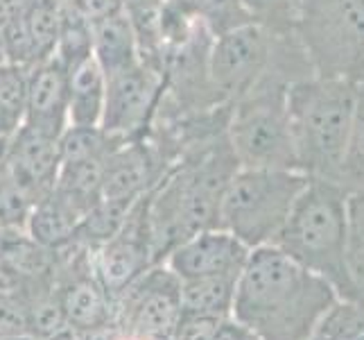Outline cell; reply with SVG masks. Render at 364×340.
<instances>
[{
	"mask_svg": "<svg viewBox=\"0 0 364 340\" xmlns=\"http://www.w3.org/2000/svg\"><path fill=\"white\" fill-rule=\"evenodd\" d=\"M340 299L323 277L306 270L274 245L251 249L237 277L231 318L260 340H312Z\"/></svg>",
	"mask_w": 364,
	"mask_h": 340,
	"instance_id": "6da1fadb",
	"label": "cell"
},
{
	"mask_svg": "<svg viewBox=\"0 0 364 340\" xmlns=\"http://www.w3.org/2000/svg\"><path fill=\"white\" fill-rule=\"evenodd\" d=\"M240 170L227 134L195 145L172 163L149 195L154 263L204 230L222 227V200Z\"/></svg>",
	"mask_w": 364,
	"mask_h": 340,
	"instance_id": "7a4b0ae2",
	"label": "cell"
},
{
	"mask_svg": "<svg viewBox=\"0 0 364 340\" xmlns=\"http://www.w3.org/2000/svg\"><path fill=\"white\" fill-rule=\"evenodd\" d=\"M272 245L323 277L340 299H358L348 272V191L344 186L310 177Z\"/></svg>",
	"mask_w": 364,
	"mask_h": 340,
	"instance_id": "3957f363",
	"label": "cell"
},
{
	"mask_svg": "<svg viewBox=\"0 0 364 340\" xmlns=\"http://www.w3.org/2000/svg\"><path fill=\"white\" fill-rule=\"evenodd\" d=\"M358 84L306 75L290 84L292 138L299 170L308 177L337 182L355 116Z\"/></svg>",
	"mask_w": 364,
	"mask_h": 340,
	"instance_id": "277c9868",
	"label": "cell"
},
{
	"mask_svg": "<svg viewBox=\"0 0 364 340\" xmlns=\"http://www.w3.org/2000/svg\"><path fill=\"white\" fill-rule=\"evenodd\" d=\"M308 180L301 170L240 168L222 200V230L249 249L272 245Z\"/></svg>",
	"mask_w": 364,
	"mask_h": 340,
	"instance_id": "5b68a950",
	"label": "cell"
},
{
	"mask_svg": "<svg viewBox=\"0 0 364 340\" xmlns=\"http://www.w3.org/2000/svg\"><path fill=\"white\" fill-rule=\"evenodd\" d=\"M294 34L315 75L364 82V0H301Z\"/></svg>",
	"mask_w": 364,
	"mask_h": 340,
	"instance_id": "8992f818",
	"label": "cell"
},
{
	"mask_svg": "<svg viewBox=\"0 0 364 340\" xmlns=\"http://www.w3.org/2000/svg\"><path fill=\"white\" fill-rule=\"evenodd\" d=\"M181 320V282L154 263L114 299V326L132 340H172Z\"/></svg>",
	"mask_w": 364,
	"mask_h": 340,
	"instance_id": "52a82bcc",
	"label": "cell"
},
{
	"mask_svg": "<svg viewBox=\"0 0 364 340\" xmlns=\"http://www.w3.org/2000/svg\"><path fill=\"white\" fill-rule=\"evenodd\" d=\"M279 34H272L256 23H245L237 28L213 36L208 53L210 84L222 103H235L245 96L276 57Z\"/></svg>",
	"mask_w": 364,
	"mask_h": 340,
	"instance_id": "ba28073f",
	"label": "cell"
},
{
	"mask_svg": "<svg viewBox=\"0 0 364 340\" xmlns=\"http://www.w3.org/2000/svg\"><path fill=\"white\" fill-rule=\"evenodd\" d=\"M166 98L163 75L143 61L107 78V98L100 128L118 141H134L152 132Z\"/></svg>",
	"mask_w": 364,
	"mask_h": 340,
	"instance_id": "9c48e42d",
	"label": "cell"
},
{
	"mask_svg": "<svg viewBox=\"0 0 364 340\" xmlns=\"http://www.w3.org/2000/svg\"><path fill=\"white\" fill-rule=\"evenodd\" d=\"M149 195L147 191L134 202L118 232L91 249V266L107 295L116 299L136 277L154 266L152 230H149Z\"/></svg>",
	"mask_w": 364,
	"mask_h": 340,
	"instance_id": "30bf717a",
	"label": "cell"
},
{
	"mask_svg": "<svg viewBox=\"0 0 364 340\" xmlns=\"http://www.w3.org/2000/svg\"><path fill=\"white\" fill-rule=\"evenodd\" d=\"M61 0H28L18 11L0 21L5 61L25 68L55 55Z\"/></svg>",
	"mask_w": 364,
	"mask_h": 340,
	"instance_id": "8fae6325",
	"label": "cell"
},
{
	"mask_svg": "<svg viewBox=\"0 0 364 340\" xmlns=\"http://www.w3.org/2000/svg\"><path fill=\"white\" fill-rule=\"evenodd\" d=\"M249 254L251 249L231 232L215 227L186 238L163 263L179 277V282L204 277H240Z\"/></svg>",
	"mask_w": 364,
	"mask_h": 340,
	"instance_id": "7c38bea8",
	"label": "cell"
},
{
	"mask_svg": "<svg viewBox=\"0 0 364 340\" xmlns=\"http://www.w3.org/2000/svg\"><path fill=\"white\" fill-rule=\"evenodd\" d=\"M59 166V138L28 128H18L9 136L3 170L34 200L53 191Z\"/></svg>",
	"mask_w": 364,
	"mask_h": 340,
	"instance_id": "4fadbf2b",
	"label": "cell"
},
{
	"mask_svg": "<svg viewBox=\"0 0 364 340\" xmlns=\"http://www.w3.org/2000/svg\"><path fill=\"white\" fill-rule=\"evenodd\" d=\"M21 128L59 138L68 128V71L50 57L30 68L28 103Z\"/></svg>",
	"mask_w": 364,
	"mask_h": 340,
	"instance_id": "5bb4252c",
	"label": "cell"
},
{
	"mask_svg": "<svg viewBox=\"0 0 364 340\" xmlns=\"http://www.w3.org/2000/svg\"><path fill=\"white\" fill-rule=\"evenodd\" d=\"M91 34H93V59L97 61V66L102 68L107 78L124 68L136 66L138 61H143L134 28L122 9L100 21H93Z\"/></svg>",
	"mask_w": 364,
	"mask_h": 340,
	"instance_id": "9a60e30c",
	"label": "cell"
},
{
	"mask_svg": "<svg viewBox=\"0 0 364 340\" xmlns=\"http://www.w3.org/2000/svg\"><path fill=\"white\" fill-rule=\"evenodd\" d=\"M107 98V75L91 57L68 68V125H100Z\"/></svg>",
	"mask_w": 364,
	"mask_h": 340,
	"instance_id": "2e32d148",
	"label": "cell"
},
{
	"mask_svg": "<svg viewBox=\"0 0 364 340\" xmlns=\"http://www.w3.org/2000/svg\"><path fill=\"white\" fill-rule=\"evenodd\" d=\"M82 216L55 191L46 193L30 213L28 236L48 249H61L75 241Z\"/></svg>",
	"mask_w": 364,
	"mask_h": 340,
	"instance_id": "e0dca14e",
	"label": "cell"
},
{
	"mask_svg": "<svg viewBox=\"0 0 364 340\" xmlns=\"http://www.w3.org/2000/svg\"><path fill=\"white\" fill-rule=\"evenodd\" d=\"M237 277H204L181 282V316L229 318Z\"/></svg>",
	"mask_w": 364,
	"mask_h": 340,
	"instance_id": "ac0fdd59",
	"label": "cell"
},
{
	"mask_svg": "<svg viewBox=\"0 0 364 340\" xmlns=\"http://www.w3.org/2000/svg\"><path fill=\"white\" fill-rule=\"evenodd\" d=\"M168 0H122V11L127 14L143 64L161 73V28Z\"/></svg>",
	"mask_w": 364,
	"mask_h": 340,
	"instance_id": "d6986e66",
	"label": "cell"
},
{
	"mask_svg": "<svg viewBox=\"0 0 364 340\" xmlns=\"http://www.w3.org/2000/svg\"><path fill=\"white\" fill-rule=\"evenodd\" d=\"M91 55H93L91 21L84 19L68 0H61L59 36H57V48L53 57L68 71Z\"/></svg>",
	"mask_w": 364,
	"mask_h": 340,
	"instance_id": "ffe728a7",
	"label": "cell"
},
{
	"mask_svg": "<svg viewBox=\"0 0 364 340\" xmlns=\"http://www.w3.org/2000/svg\"><path fill=\"white\" fill-rule=\"evenodd\" d=\"M312 340H364V302L337 299L317 324Z\"/></svg>",
	"mask_w": 364,
	"mask_h": 340,
	"instance_id": "44dd1931",
	"label": "cell"
},
{
	"mask_svg": "<svg viewBox=\"0 0 364 340\" xmlns=\"http://www.w3.org/2000/svg\"><path fill=\"white\" fill-rule=\"evenodd\" d=\"M174 3L195 16L213 36L251 23L240 0H174Z\"/></svg>",
	"mask_w": 364,
	"mask_h": 340,
	"instance_id": "7402d4cb",
	"label": "cell"
},
{
	"mask_svg": "<svg viewBox=\"0 0 364 340\" xmlns=\"http://www.w3.org/2000/svg\"><path fill=\"white\" fill-rule=\"evenodd\" d=\"M337 184L344 186L348 193L364 188V82L358 84L353 128H350L346 157L337 175Z\"/></svg>",
	"mask_w": 364,
	"mask_h": 340,
	"instance_id": "603a6c76",
	"label": "cell"
},
{
	"mask_svg": "<svg viewBox=\"0 0 364 340\" xmlns=\"http://www.w3.org/2000/svg\"><path fill=\"white\" fill-rule=\"evenodd\" d=\"M36 200L0 170V234H28V220Z\"/></svg>",
	"mask_w": 364,
	"mask_h": 340,
	"instance_id": "cb8c5ba5",
	"label": "cell"
},
{
	"mask_svg": "<svg viewBox=\"0 0 364 340\" xmlns=\"http://www.w3.org/2000/svg\"><path fill=\"white\" fill-rule=\"evenodd\" d=\"M28 84H30V68L9 64H0V109L9 123L11 130H18L25 116V103H28Z\"/></svg>",
	"mask_w": 364,
	"mask_h": 340,
	"instance_id": "d4e9b609",
	"label": "cell"
},
{
	"mask_svg": "<svg viewBox=\"0 0 364 340\" xmlns=\"http://www.w3.org/2000/svg\"><path fill=\"white\" fill-rule=\"evenodd\" d=\"M251 23L272 34H292L301 11V0H240Z\"/></svg>",
	"mask_w": 364,
	"mask_h": 340,
	"instance_id": "484cf974",
	"label": "cell"
},
{
	"mask_svg": "<svg viewBox=\"0 0 364 340\" xmlns=\"http://www.w3.org/2000/svg\"><path fill=\"white\" fill-rule=\"evenodd\" d=\"M348 272L364 302V188L348 193Z\"/></svg>",
	"mask_w": 364,
	"mask_h": 340,
	"instance_id": "4316f807",
	"label": "cell"
},
{
	"mask_svg": "<svg viewBox=\"0 0 364 340\" xmlns=\"http://www.w3.org/2000/svg\"><path fill=\"white\" fill-rule=\"evenodd\" d=\"M30 336L28 302L14 288L0 286V340Z\"/></svg>",
	"mask_w": 364,
	"mask_h": 340,
	"instance_id": "83f0119b",
	"label": "cell"
},
{
	"mask_svg": "<svg viewBox=\"0 0 364 340\" xmlns=\"http://www.w3.org/2000/svg\"><path fill=\"white\" fill-rule=\"evenodd\" d=\"M68 3L91 23L122 9V0H68Z\"/></svg>",
	"mask_w": 364,
	"mask_h": 340,
	"instance_id": "f1b7e54d",
	"label": "cell"
},
{
	"mask_svg": "<svg viewBox=\"0 0 364 340\" xmlns=\"http://www.w3.org/2000/svg\"><path fill=\"white\" fill-rule=\"evenodd\" d=\"M210 340H260L254 331L245 326L242 322H237L235 318H222L220 324L215 326Z\"/></svg>",
	"mask_w": 364,
	"mask_h": 340,
	"instance_id": "f546056e",
	"label": "cell"
},
{
	"mask_svg": "<svg viewBox=\"0 0 364 340\" xmlns=\"http://www.w3.org/2000/svg\"><path fill=\"white\" fill-rule=\"evenodd\" d=\"M11 134H14V130H11L9 128V123L5 120V116H3V109H0V136H11Z\"/></svg>",
	"mask_w": 364,
	"mask_h": 340,
	"instance_id": "4dcf8cb0",
	"label": "cell"
},
{
	"mask_svg": "<svg viewBox=\"0 0 364 340\" xmlns=\"http://www.w3.org/2000/svg\"><path fill=\"white\" fill-rule=\"evenodd\" d=\"M7 136H0V170H3V163H5V153H7Z\"/></svg>",
	"mask_w": 364,
	"mask_h": 340,
	"instance_id": "1f68e13d",
	"label": "cell"
},
{
	"mask_svg": "<svg viewBox=\"0 0 364 340\" xmlns=\"http://www.w3.org/2000/svg\"><path fill=\"white\" fill-rule=\"evenodd\" d=\"M5 61V50H3V41H0V64Z\"/></svg>",
	"mask_w": 364,
	"mask_h": 340,
	"instance_id": "d6a6232c",
	"label": "cell"
}]
</instances>
